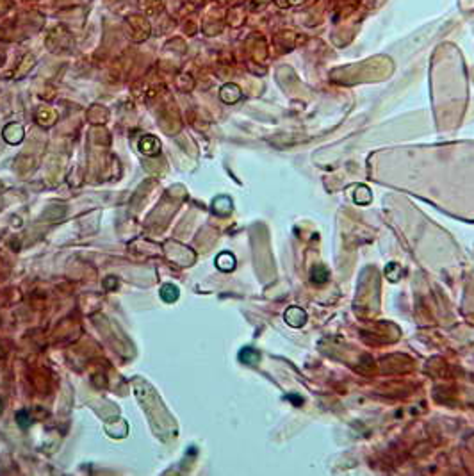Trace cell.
Returning <instances> with one entry per match:
<instances>
[{"mask_svg": "<svg viewBox=\"0 0 474 476\" xmlns=\"http://www.w3.org/2000/svg\"><path fill=\"white\" fill-rule=\"evenodd\" d=\"M160 298L164 300V302H170L173 303L175 300L178 298V289L173 286V284H166V286L160 289Z\"/></svg>", "mask_w": 474, "mask_h": 476, "instance_id": "obj_1", "label": "cell"}]
</instances>
